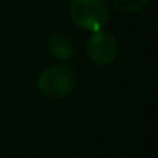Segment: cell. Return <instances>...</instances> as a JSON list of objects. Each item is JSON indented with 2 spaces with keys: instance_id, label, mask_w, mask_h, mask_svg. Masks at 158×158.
<instances>
[{
  "instance_id": "cell-1",
  "label": "cell",
  "mask_w": 158,
  "mask_h": 158,
  "mask_svg": "<svg viewBox=\"0 0 158 158\" xmlns=\"http://www.w3.org/2000/svg\"><path fill=\"white\" fill-rule=\"evenodd\" d=\"M77 84V76L71 65L57 64L44 70L37 79V90L48 99H62L68 96Z\"/></svg>"
},
{
  "instance_id": "cell-2",
  "label": "cell",
  "mask_w": 158,
  "mask_h": 158,
  "mask_svg": "<svg viewBox=\"0 0 158 158\" xmlns=\"http://www.w3.org/2000/svg\"><path fill=\"white\" fill-rule=\"evenodd\" d=\"M70 17L84 31H101L109 22V10L102 0H71Z\"/></svg>"
},
{
  "instance_id": "cell-3",
  "label": "cell",
  "mask_w": 158,
  "mask_h": 158,
  "mask_svg": "<svg viewBox=\"0 0 158 158\" xmlns=\"http://www.w3.org/2000/svg\"><path fill=\"white\" fill-rule=\"evenodd\" d=\"M87 54L98 65H110L119 54V45L113 34L96 31L87 42Z\"/></svg>"
},
{
  "instance_id": "cell-4",
  "label": "cell",
  "mask_w": 158,
  "mask_h": 158,
  "mask_svg": "<svg viewBox=\"0 0 158 158\" xmlns=\"http://www.w3.org/2000/svg\"><path fill=\"white\" fill-rule=\"evenodd\" d=\"M47 48L50 54L60 60H68L74 54V45L64 33H54L47 40Z\"/></svg>"
},
{
  "instance_id": "cell-5",
  "label": "cell",
  "mask_w": 158,
  "mask_h": 158,
  "mask_svg": "<svg viewBox=\"0 0 158 158\" xmlns=\"http://www.w3.org/2000/svg\"><path fill=\"white\" fill-rule=\"evenodd\" d=\"M150 0H109V3L121 13H138Z\"/></svg>"
}]
</instances>
